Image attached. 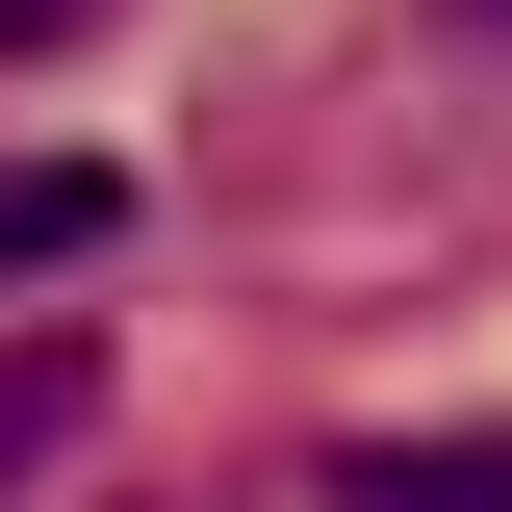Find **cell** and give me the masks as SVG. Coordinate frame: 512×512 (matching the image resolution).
Wrapping results in <instances>:
<instances>
[{
	"label": "cell",
	"mask_w": 512,
	"mask_h": 512,
	"mask_svg": "<svg viewBox=\"0 0 512 512\" xmlns=\"http://www.w3.org/2000/svg\"><path fill=\"white\" fill-rule=\"evenodd\" d=\"M333 512H512V436H359Z\"/></svg>",
	"instance_id": "cell-3"
},
{
	"label": "cell",
	"mask_w": 512,
	"mask_h": 512,
	"mask_svg": "<svg viewBox=\"0 0 512 512\" xmlns=\"http://www.w3.org/2000/svg\"><path fill=\"white\" fill-rule=\"evenodd\" d=\"M77 26H103V0H0V52H77Z\"/></svg>",
	"instance_id": "cell-4"
},
{
	"label": "cell",
	"mask_w": 512,
	"mask_h": 512,
	"mask_svg": "<svg viewBox=\"0 0 512 512\" xmlns=\"http://www.w3.org/2000/svg\"><path fill=\"white\" fill-rule=\"evenodd\" d=\"M461 26H487V52H512V0H461Z\"/></svg>",
	"instance_id": "cell-5"
},
{
	"label": "cell",
	"mask_w": 512,
	"mask_h": 512,
	"mask_svg": "<svg viewBox=\"0 0 512 512\" xmlns=\"http://www.w3.org/2000/svg\"><path fill=\"white\" fill-rule=\"evenodd\" d=\"M77 410H103V333H0V512L77 461Z\"/></svg>",
	"instance_id": "cell-1"
},
{
	"label": "cell",
	"mask_w": 512,
	"mask_h": 512,
	"mask_svg": "<svg viewBox=\"0 0 512 512\" xmlns=\"http://www.w3.org/2000/svg\"><path fill=\"white\" fill-rule=\"evenodd\" d=\"M103 231H128V180H103V154H0V282H77Z\"/></svg>",
	"instance_id": "cell-2"
}]
</instances>
